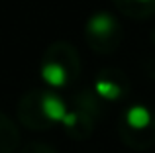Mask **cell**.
I'll return each instance as SVG.
<instances>
[{
    "mask_svg": "<svg viewBox=\"0 0 155 153\" xmlns=\"http://www.w3.org/2000/svg\"><path fill=\"white\" fill-rule=\"evenodd\" d=\"M61 124L67 126V128H73L77 124V114H75V112H67V116L63 118V122H61Z\"/></svg>",
    "mask_w": 155,
    "mask_h": 153,
    "instance_id": "obj_6",
    "label": "cell"
},
{
    "mask_svg": "<svg viewBox=\"0 0 155 153\" xmlns=\"http://www.w3.org/2000/svg\"><path fill=\"white\" fill-rule=\"evenodd\" d=\"M94 90L98 96H102L106 100H116L120 98L122 94V88L118 86L116 83H112V80H98V83L94 84Z\"/></svg>",
    "mask_w": 155,
    "mask_h": 153,
    "instance_id": "obj_5",
    "label": "cell"
},
{
    "mask_svg": "<svg viewBox=\"0 0 155 153\" xmlns=\"http://www.w3.org/2000/svg\"><path fill=\"white\" fill-rule=\"evenodd\" d=\"M126 122L132 130H145L151 124V112H149V108L136 104L126 112Z\"/></svg>",
    "mask_w": 155,
    "mask_h": 153,
    "instance_id": "obj_2",
    "label": "cell"
},
{
    "mask_svg": "<svg viewBox=\"0 0 155 153\" xmlns=\"http://www.w3.org/2000/svg\"><path fill=\"white\" fill-rule=\"evenodd\" d=\"M140 2H149V0H140Z\"/></svg>",
    "mask_w": 155,
    "mask_h": 153,
    "instance_id": "obj_7",
    "label": "cell"
},
{
    "mask_svg": "<svg viewBox=\"0 0 155 153\" xmlns=\"http://www.w3.org/2000/svg\"><path fill=\"white\" fill-rule=\"evenodd\" d=\"M41 112L45 118L53 120V122H63V118L67 116V106L61 98L53 94L41 96Z\"/></svg>",
    "mask_w": 155,
    "mask_h": 153,
    "instance_id": "obj_1",
    "label": "cell"
},
{
    "mask_svg": "<svg viewBox=\"0 0 155 153\" xmlns=\"http://www.w3.org/2000/svg\"><path fill=\"white\" fill-rule=\"evenodd\" d=\"M114 18L108 14H104V12H100V14L92 16L91 20H88V31L94 35H98V37H106V35L112 34L114 30Z\"/></svg>",
    "mask_w": 155,
    "mask_h": 153,
    "instance_id": "obj_4",
    "label": "cell"
},
{
    "mask_svg": "<svg viewBox=\"0 0 155 153\" xmlns=\"http://www.w3.org/2000/svg\"><path fill=\"white\" fill-rule=\"evenodd\" d=\"M41 79L51 86H63L67 83V69L59 63H45L41 67Z\"/></svg>",
    "mask_w": 155,
    "mask_h": 153,
    "instance_id": "obj_3",
    "label": "cell"
}]
</instances>
